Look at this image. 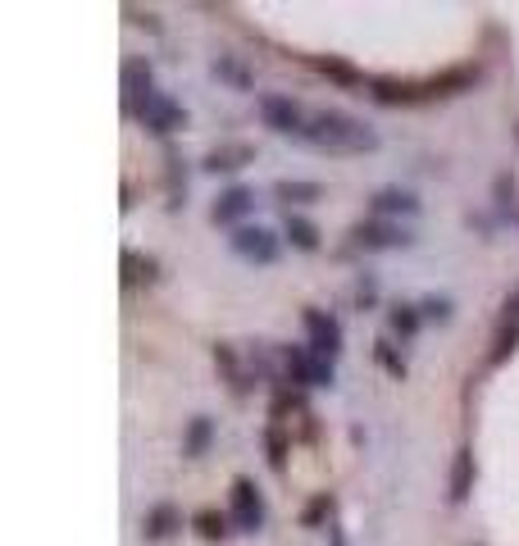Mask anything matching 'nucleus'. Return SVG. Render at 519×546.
I'll use <instances>...</instances> for the list:
<instances>
[{
    "instance_id": "1",
    "label": "nucleus",
    "mask_w": 519,
    "mask_h": 546,
    "mask_svg": "<svg viewBox=\"0 0 519 546\" xmlns=\"http://www.w3.org/2000/svg\"><path fill=\"white\" fill-rule=\"evenodd\" d=\"M305 146L324 150V155H365V150H378V132L361 119H351L342 109H319L310 114V124L301 132Z\"/></svg>"
},
{
    "instance_id": "2",
    "label": "nucleus",
    "mask_w": 519,
    "mask_h": 546,
    "mask_svg": "<svg viewBox=\"0 0 519 546\" xmlns=\"http://www.w3.org/2000/svg\"><path fill=\"white\" fill-rule=\"evenodd\" d=\"M128 114H137V119L150 128V132H178L182 124H187V109L174 100V96H165V92H150L142 105H133Z\"/></svg>"
},
{
    "instance_id": "3",
    "label": "nucleus",
    "mask_w": 519,
    "mask_h": 546,
    "mask_svg": "<svg viewBox=\"0 0 519 546\" xmlns=\"http://www.w3.org/2000/svg\"><path fill=\"white\" fill-rule=\"evenodd\" d=\"M283 365H288V378L301 382V387H328L333 382V360L314 356L310 346H288L283 350Z\"/></svg>"
},
{
    "instance_id": "4",
    "label": "nucleus",
    "mask_w": 519,
    "mask_h": 546,
    "mask_svg": "<svg viewBox=\"0 0 519 546\" xmlns=\"http://www.w3.org/2000/svg\"><path fill=\"white\" fill-rule=\"evenodd\" d=\"M351 237H355V246H365V251H392V246H410V242H415L401 223H383V219L355 223Z\"/></svg>"
},
{
    "instance_id": "5",
    "label": "nucleus",
    "mask_w": 519,
    "mask_h": 546,
    "mask_svg": "<svg viewBox=\"0 0 519 546\" xmlns=\"http://www.w3.org/2000/svg\"><path fill=\"white\" fill-rule=\"evenodd\" d=\"M260 119H264V128H273V132H292V137H301L305 132V114H301V105L296 100H288V96H260Z\"/></svg>"
},
{
    "instance_id": "6",
    "label": "nucleus",
    "mask_w": 519,
    "mask_h": 546,
    "mask_svg": "<svg viewBox=\"0 0 519 546\" xmlns=\"http://www.w3.org/2000/svg\"><path fill=\"white\" fill-rule=\"evenodd\" d=\"M232 524L242 533H255L264 524V496L251 478H237L232 483Z\"/></svg>"
},
{
    "instance_id": "7",
    "label": "nucleus",
    "mask_w": 519,
    "mask_h": 546,
    "mask_svg": "<svg viewBox=\"0 0 519 546\" xmlns=\"http://www.w3.org/2000/svg\"><path fill=\"white\" fill-rule=\"evenodd\" d=\"M305 333H310V350L324 360H337L342 350V324L333 315H324V309H305Z\"/></svg>"
},
{
    "instance_id": "8",
    "label": "nucleus",
    "mask_w": 519,
    "mask_h": 546,
    "mask_svg": "<svg viewBox=\"0 0 519 546\" xmlns=\"http://www.w3.org/2000/svg\"><path fill=\"white\" fill-rule=\"evenodd\" d=\"M232 251L242 260H251V264H273L283 246H278V237L269 228H237L232 232Z\"/></svg>"
},
{
    "instance_id": "9",
    "label": "nucleus",
    "mask_w": 519,
    "mask_h": 546,
    "mask_svg": "<svg viewBox=\"0 0 519 546\" xmlns=\"http://www.w3.org/2000/svg\"><path fill=\"white\" fill-rule=\"evenodd\" d=\"M519 346V287L506 296V309H501V324H497V341H492V365H506Z\"/></svg>"
},
{
    "instance_id": "10",
    "label": "nucleus",
    "mask_w": 519,
    "mask_h": 546,
    "mask_svg": "<svg viewBox=\"0 0 519 546\" xmlns=\"http://www.w3.org/2000/svg\"><path fill=\"white\" fill-rule=\"evenodd\" d=\"M255 160V146L251 141H228V146H215L206 160H201V169L206 173H232V169H242V165H251Z\"/></svg>"
},
{
    "instance_id": "11",
    "label": "nucleus",
    "mask_w": 519,
    "mask_h": 546,
    "mask_svg": "<svg viewBox=\"0 0 519 546\" xmlns=\"http://www.w3.org/2000/svg\"><path fill=\"white\" fill-rule=\"evenodd\" d=\"M178 528H182V510H178V505H169V501L150 505V510L142 515V533H146L150 542H165V537H174Z\"/></svg>"
},
{
    "instance_id": "12",
    "label": "nucleus",
    "mask_w": 519,
    "mask_h": 546,
    "mask_svg": "<svg viewBox=\"0 0 519 546\" xmlns=\"http://www.w3.org/2000/svg\"><path fill=\"white\" fill-rule=\"evenodd\" d=\"M478 83V68H447L442 77H428L419 83V100L424 96H456V92H469Z\"/></svg>"
},
{
    "instance_id": "13",
    "label": "nucleus",
    "mask_w": 519,
    "mask_h": 546,
    "mask_svg": "<svg viewBox=\"0 0 519 546\" xmlns=\"http://www.w3.org/2000/svg\"><path fill=\"white\" fill-rule=\"evenodd\" d=\"M251 205H255V191H251V187H228L223 197L215 201L210 219H215V223H237L242 214H251Z\"/></svg>"
},
{
    "instance_id": "14",
    "label": "nucleus",
    "mask_w": 519,
    "mask_h": 546,
    "mask_svg": "<svg viewBox=\"0 0 519 546\" xmlns=\"http://www.w3.org/2000/svg\"><path fill=\"white\" fill-rule=\"evenodd\" d=\"M374 214H419V197L415 191H401V187H383V191H374Z\"/></svg>"
},
{
    "instance_id": "15",
    "label": "nucleus",
    "mask_w": 519,
    "mask_h": 546,
    "mask_svg": "<svg viewBox=\"0 0 519 546\" xmlns=\"http://www.w3.org/2000/svg\"><path fill=\"white\" fill-rule=\"evenodd\" d=\"M150 92H155V87H150V64H146V60H128V64H124V100H128V109L142 105Z\"/></svg>"
},
{
    "instance_id": "16",
    "label": "nucleus",
    "mask_w": 519,
    "mask_h": 546,
    "mask_svg": "<svg viewBox=\"0 0 519 546\" xmlns=\"http://www.w3.org/2000/svg\"><path fill=\"white\" fill-rule=\"evenodd\" d=\"M469 487H474V451L460 446V451H456V464H451V492H447V496L460 505V501L469 496Z\"/></svg>"
},
{
    "instance_id": "17",
    "label": "nucleus",
    "mask_w": 519,
    "mask_h": 546,
    "mask_svg": "<svg viewBox=\"0 0 519 546\" xmlns=\"http://www.w3.org/2000/svg\"><path fill=\"white\" fill-rule=\"evenodd\" d=\"M273 197H278V201L305 205V201H319V197H324V187H319V182H292V178H283V182H273Z\"/></svg>"
},
{
    "instance_id": "18",
    "label": "nucleus",
    "mask_w": 519,
    "mask_h": 546,
    "mask_svg": "<svg viewBox=\"0 0 519 546\" xmlns=\"http://www.w3.org/2000/svg\"><path fill=\"white\" fill-rule=\"evenodd\" d=\"M288 237H292L296 251H319V228L301 214H288Z\"/></svg>"
},
{
    "instance_id": "19",
    "label": "nucleus",
    "mask_w": 519,
    "mask_h": 546,
    "mask_svg": "<svg viewBox=\"0 0 519 546\" xmlns=\"http://www.w3.org/2000/svg\"><path fill=\"white\" fill-rule=\"evenodd\" d=\"M210 438H215V423H210L206 414H196V419H191V428H187V442H182V451H187V455H206Z\"/></svg>"
},
{
    "instance_id": "20",
    "label": "nucleus",
    "mask_w": 519,
    "mask_h": 546,
    "mask_svg": "<svg viewBox=\"0 0 519 546\" xmlns=\"http://www.w3.org/2000/svg\"><path fill=\"white\" fill-rule=\"evenodd\" d=\"M196 524V533H201L206 542H219V537H228V515H219V510H201L191 519Z\"/></svg>"
},
{
    "instance_id": "21",
    "label": "nucleus",
    "mask_w": 519,
    "mask_h": 546,
    "mask_svg": "<svg viewBox=\"0 0 519 546\" xmlns=\"http://www.w3.org/2000/svg\"><path fill=\"white\" fill-rule=\"evenodd\" d=\"M319 73H328L333 83H342V87H361L365 83V77L355 73L351 64H342V60H319Z\"/></svg>"
},
{
    "instance_id": "22",
    "label": "nucleus",
    "mask_w": 519,
    "mask_h": 546,
    "mask_svg": "<svg viewBox=\"0 0 519 546\" xmlns=\"http://www.w3.org/2000/svg\"><path fill=\"white\" fill-rule=\"evenodd\" d=\"M155 273V260H142L137 251H124V283L133 287V283H142V278H150Z\"/></svg>"
},
{
    "instance_id": "23",
    "label": "nucleus",
    "mask_w": 519,
    "mask_h": 546,
    "mask_svg": "<svg viewBox=\"0 0 519 546\" xmlns=\"http://www.w3.org/2000/svg\"><path fill=\"white\" fill-rule=\"evenodd\" d=\"M387 319H392V333H401V337L419 333V315H415V305H396Z\"/></svg>"
},
{
    "instance_id": "24",
    "label": "nucleus",
    "mask_w": 519,
    "mask_h": 546,
    "mask_svg": "<svg viewBox=\"0 0 519 546\" xmlns=\"http://www.w3.org/2000/svg\"><path fill=\"white\" fill-rule=\"evenodd\" d=\"M215 73H219V77H228L232 87H251V73H247L242 64H232L228 55H219V60H215Z\"/></svg>"
},
{
    "instance_id": "25",
    "label": "nucleus",
    "mask_w": 519,
    "mask_h": 546,
    "mask_svg": "<svg viewBox=\"0 0 519 546\" xmlns=\"http://www.w3.org/2000/svg\"><path fill=\"white\" fill-rule=\"evenodd\" d=\"M264 442H269V464H273V470H283V460H288V442H283V433H278V428H269Z\"/></svg>"
},
{
    "instance_id": "26",
    "label": "nucleus",
    "mask_w": 519,
    "mask_h": 546,
    "mask_svg": "<svg viewBox=\"0 0 519 546\" xmlns=\"http://www.w3.org/2000/svg\"><path fill=\"white\" fill-rule=\"evenodd\" d=\"M328 515H333V496H328V492H324V496H319V501H314V505H310V510H305V515H301V524H305V528H310V524H319V519H328Z\"/></svg>"
},
{
    "instance_id": "27",
    "label": "nucleus",
    "mask_w": 519,
    "mask_h": 546,
    "mask_svg": "<svg viewBox=\"0 0 519 546\" xmlns=\"http://www.w3.org/2000/svg\"><path fill=\"white\" fill-rule=\"evenodd\" d=\"M424 315L437 319V324H447V319H451V301H447V296H428V301H424Z\"/></svg>"
},
{
    "instance_id": "28",
    "label": "nucleus",
    "mask_w": 519,
    "mask_h": 546,
    "mask_svg": "<svg viewBox=\"0 0 519 546\" xmlns=\"http://www.w3.org/2000/svg\"><path fill=\"white\" fill-rule=\"evenodd\" d=\"M492 191H497V205H501V210H510V197H515V182H510V173H501V178L492 182Z\"/></svg>"
},
{
    "instance_id": "29",
    "label": "nucleus",
    "mask_w": 519,
    "mask_h": 546,
    "mask_svg": "<svg viewBox=\"0 0 519 546\" xmlns=\"http://www.w3.org/2000/svg\"><path fill=\"white\" fill-rule=\"evenodd\" d=\"M378 360H383V365H387V369H392L396 378H401V373H406V365H401V360H396V356H392V350H387V341H378Z\"/></svg>"
},
{
    "instance_id": "30",
    "label": "nucleus",
    "mask_w": 519,
    "mask_h": 546,
    "mask_svg": "<svg viewBox=\"0 0 519 546\" xmlns=\"http://www.w3.org/2000/svg\"><path fill=\"white\" fill-rule=\"evenodd\" d=\"M515 146H519V124H515Z\"/></svg>"
},
{
    "instance_id": "31",
    "label": "nucleus",
    "mask_w": 519,
    "mask_h": 546,
    "mask_svg": "<svg viewBox=\"0 0 519 546\" xmlns=\"http://www.w3.org/2000/svg\"><path fill=\"white\" fill-rule=\"evenodd\" d=\"M515 219H519V210H515Z\"/></svg>"
}]
</instances>
